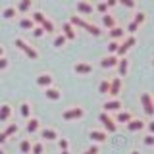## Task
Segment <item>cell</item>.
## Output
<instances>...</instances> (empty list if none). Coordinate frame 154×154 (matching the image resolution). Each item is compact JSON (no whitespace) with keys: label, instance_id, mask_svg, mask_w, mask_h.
Listing matches in <instances>:
<instances>
[{"label":"cell","instance_id":"37","mask_svg":"<svg viewBox=\"0 0 154 154\" xmlns=\"http://www.w3.org/2000/svg\"><path fill=\"white\" fill-rule=\"evenodd\" d=\"M119 45H122L119 41H110V42H108V54H118Z\"/></svg>","mask_w":154,"mask_h":154},{"label":"cell","instance_id":"29","mask_svg":"<svg viewBox=\"0 0 154 154\" xmlns=\"http://www.w3.org/2000/svg\"><path fill=\"white\" fill-rule=\"evenodd\" d=\"M31 148H33L31 139H21V141H19V152L21 154H31Z\"/></svg>","mask_w":154,"mask_h":154},{"label":"cell","instance_id":"33","mask_svg":"<svg viewBox=\"0 0 154 154\" xmlns=\"http://www.w3.org/2000/svg\"><path fill=\"white\" fill-rule=\"evenodd\" d=\"M94 10L100 14V16H106V14H110V8H108V4H106V0H100V2L94 6Z\"/></svg>","mask_w":154,"mask_h":154},{"label":"cell","instance_id":"42","mask_svg":"<svg viewBox=\"0 0 154 154\" xmlns=\"http://www.w3.org/2000/svg\"><path fill=\"white\" fill-rule=\"evenodd\" d=\"M58 148L60 150H69V141L67 139H58Z\"/></svg>","mask_w":154,"mask_h":154},{"label":"cell","instance_id":"24","mask_svg":"<svg viewBox=\"0 0 154 154\" xmlns=\"http://www.w3.org/2000/svg\"><path fill=\"white\" fill-rule=\"evenodd\" d=\"M66 42H67V38H66V35L62 31H58L54 35V38H52V46H54V48H64Z\"/></svg>","mask_w":154,"mask_h":154},{"label":"cell","instance_id":"52","mask_svg":"<svg viewBox=\"0 0 154 154\" xmlns=\"http://www.w3.org/2000/svg\"><path fill=\"white\" fill-rule=\"evenodd\" d=\"M0 154H4V148L2 146H0Z\"/></svg>","mask_w":154,"mask_h":154},{"label":"cell","instance_id":"2","mask_svg":"<svg viewBox=\"0 0 154 154\" xmlns=\"http://www.w3.org/2000/svg\"><path fill=\"white\" fill-rule=\"evenodd\" d=\"M85 118V110L81 106H69L62 112V119L66 122H75V119H83Z\"/></svg>","mask_w":154,"mask_h":154},{"label":"cell","instance_id":"25","mask_svg":"<svg viewBox=\"0 0 154 154\" xmlns=\"http://www.w3.org/2000/svg\"><path fill=\"white\" fill-rule=\"evenodd\" d=\"M67 21H69L75 29H85V27H87V23H89L87 19H83L81 16H71L69 19H67Z\"/></svg>","mask_w":154,"mask_h":154},{"label":"cell","instance_id":"1","mask_svg":"<svg viewBox=\"0 0 154 154\" xmlns=\"http://www.w3.org/2000/svg\"><path fill=\"white\" fill-rule=\"evenodd\" d=\"M14 45H16L17 50H21L23 54H25L29 60H38V50L35 46H31L29 42L25 41V38H21V37H17L16 41H14Z\"/></svg>","mask_w":154,"mask_h":154},{"label":"cell","instance_id":"49","mask_svg":"<svg viewBox=\"0 0 154 154\" xmlns=\"http://www.w3.org/2000/svg\"><path fill=\"white\" fill-rule=\"evenodd\" d=\"M2 56H6V52H4V46L0 45V58H2Z\"/></svg>","mask_w":154,"mask_h":154},{"label":"cell","instance_id":"4","mask_svg":"<svg viewBox=\"0 0 154 154\" xmlns=\"http://www.w3.org/2000/svg\"><path fill=\"white\" fill-rule=\"evenodd\" d=\"M75 8H77V14H79L81 17H83V16H93V14L96 12L94 6L89 2V0H77Z\"/></svg>","mask_w":154,"mask_h":154},{"label":"cell","instance_id":"50","mask_svg":"<svg viewBox=\"0 0 154 154\" xmlns=\"http://www.w3.org/2000/svg\"><path fill=\"white\" fill-rule=\"evenodd\" d=\"M60 154H69V150H60Z\"/></svg>","mask_w":154,"mask_h":154},{"label":"cell","instance_id":"31","mask_svg":"<svg viewBox=\"0 0 154 154\" xmlns=\"http://www.w3.org/2000/svg\"><path fill=\"white\" fill-rule=\"evenodd\" d=\"M19 114H21V118L25 119V122L29 118H33V116H31V104H29V102H21V104H19Z\"/></svg>","mask_w":154,"mask_h":154},{"label":"cell","instance_id":"39","mask_svg":"<svg viewBox=\"0 0 154 154\" xmlns=\"http://www.w3.org/2000/svg\"><path fill=\"white\" fill-rule=\"evenodd\" d=\"M143 144H144V146H154V135L152 133H146L143 137Z\"/></svg>","mask_w":154,"mask_h":154},{"label":"cell","instance_id":"48","mask_svg":"<svg viewBox=\"0 0 154 154\" xmlns=\"http://www.w3.org/2000/svg\"><path fill=\"white\" fill-rule=\"evenodd\" d=\"M6 141H8V137H6V133H0V146H2V144H6Z\"/></svg>","mask_w":154,"mask_h":154},{"label":"cell","instance_id":"51","mask_svg":"<svg viewBox=\"0 0 154 154\" xmlns=\"http://www.w3.org/2000/svg\"><path fill=\"white\" fill-rule=\"evenodd\" d=\"M129 154H141V152H139V150H131V152H129Z\"/></svg>","mask_w":154,"mask_h":154},{"label":"cell","instance_id":"27","mask_svg":"<svg viewBox=\"0 0 154 154\" xmlns=\"http://www.w3.org/2000/svg\"><path fill=\"white\" fill-rule=\"evenodd\" d=\"M46 17L48 16H46L45 12H41V10H33V12H31V19L35 21V25H42Z\"/></svg>","mask_w":154,"mask_h":154},{"label":"cell","instance_id":"45","mask_svg":"<svg viewBox=\"0 0 154 154\" xmlns=\"http://www.w3.org/2000/svg\"><path fill=\"white\" fill-rule=\"evenodd\" d=\"M100 152V148H98V144H93V146H89L83 154H98Z\"/></svg>","mask_w":154,"mask_h":154},{"label":"cell","instance_id":"41","mask_svg":"<svg viewBox=\"0 0 154 154\" xmlns=\"http://www.w3.org/2000/svg\"><path fill=\"white\" fill-rule=\"evenodd\" d=\"M119 4H122L123 8H129V10L137 8V0H119Z\"/></svg>","mask_w":154,"mask_h":154},{"label":"cell","instance_id":"47","mask_svg":"<svg viewBox=\"0 0 154 154\" xmlns=\"http://www.w3.org/2000/svg\"><path fill=\"white\" fill-rule=\"evenodd\" d=\"M146 129H148V133H152V135H154V119H150V122L146 123Z\"/></svg>","mask_w":154,"mask_h":154},{"label":"cell","instance_id":"26","mask_svg":"<svg viewBox=\"0 0 154 154\" xmlns=\"http://www.w3.org/2000/svg\"><path fill=\"white\" fill-rule=\"evenodd\" d=\"M17 16H19V12H17L16 6H6L2 10V17L4 19H16Z\"/></svg>","mask_w":154,"mask_h":154},{"label":"cell","instance_id":"19","mask_svg":"<svg viewBox=\"0 0 154 154\" xmlns=\"http://www.w3.org/2000/svg\"><path fill=\"white\" fill-rule=\"evenodd\" d=\"M114 119H116V123H118V125H119V123H125V125H127V123L133 119V114L127 112V110H119V112L116 114Z\"/></svg>","mask_w":154,"mask_h":154},{"label":"cell","instance_id":"10","mask_svg":"<svg viewBox=\"0 0 154 154\" xmlns=\"http://www.w3.org/2000/svg\"><path fill=\"white\" fill-rule=\"evenodd\" d=\"M73 71L77 75H91L93 73V64H89V62H75Z\"/></svg>","mask_w":154,"mask_h":154},{"label":"cell","instance_id":"46","mask_svg":"<svg viewBox=\"0 0 154 154\" xmlns=\"http://www.w3.org/2000/svg\"><path fill=\"white\" fill-rule=\"evenodd\" d=\"M106 4H108V8L112 10V8H116L119 4V0H106Z\"/></svg>","mask_w":154,"mask_h":154},{"label":"cell","instance_id":"17","mask_svg":"<svg viewBox=\"0 0 154 154\" xmlns=\"http://www.w3.org/2000/svg\"><path fill=\"white\" fill-rule=\"evenodd\" d=\"M12 114H14V108H12V104H0V122H2V123L10 122Z\"/></svg>","mask_w":154,"mask_h":154},{"label":"cell","instance_id":"20","mask_svg":"<svg viewBox=\"0 0 154 154\" xmlns=\"http://www.w3.org/2000/svg\"><path fill=\"white\" fill-rule=\"evenodd\" d=\"M127 129L129 131H143V129H146V122H143V119H139V118H133L131 122L127 123Z\"/></svg>","mask_w":154,"mask_h":154},{"label":"cell","instance_id":"40","mask_svg":"<svg viewBox=\"0 0 154 154\" xmlns=\"http://www.w3.org/2000/svg\"><path fill=\"white\" fill-rule=\"evenodd\" d=\"M122 42H125V45H127L129 48H133L135 45H137V37H135V35H127V37H125Z\"/></svg>","mask_w":154,"mask_h":154},{"label":"cell","instance_id":"18","mask_svg":"<svg viewBox=\"0 0 154 154\" xmlns=\"http://www.w3.org/2000/svg\"><path fill=\"white\" fill-rule=\"evenodd\" d=\"M25 131H27L29 135L38 133V131H41V122H38L37 118H29L27 122H25Z\"/></svg>","mask_w":154,"mask_h":154},{"label":"cell","instance_id":"53","mask_svg":"<svg viewBox=\"0 0 154 154\" xmlns=\"http://www.w3.org/2000/svg\"><path fill=\"white\" fill-rule=\"evenodd\" d=\"M152 66H154V58H152Z\"/></svg>","mask_w":154,"mask_h":154},{"label":"cell","instance_id":"36","mask_svg":"<svg viewBox=\"0 0 154 154\" xmlns=\"http://www.w3.org/2000/svg\"><path fill=\"white\" fill-rule=\"evenodd\" d=\"M133 21L137 23V25H143V23L146 21V14H144V12H141V10H139V12H135V16H133Z\"/></svg>","mask_w":154,"mask_h":154},{"label":"cell","instance_id":"16","mask_svg":"<svg viewBox=\"0 0 154 154\" xmlns=\"http://www.w3.org/2000/svg\"><path fill=\"white\" fill-rule=\"evenodd\" d=\"M17 25L23 29V31H33L37 25H35V21L31 19V16H21L17 19Z\"/></svg>","mask_w":154,"mask_h":154},{"label":"cell","instance_id":"22","mask_svg":"<svg viewBox=\"0 0 154 154\" xmlns=\"http://www.w3.org/2000/svg\"><path fill=\"white\" fill-rule=\"evenodd\" d=\"M100 17H102V27L108 29V31L118 25V19H116V16H112V14H106V16H100Z\"/></svg>","mask_w":154,"mask_h":154},{"label":"cell","instance_id":"21","mask_svg":"<svg viewBox=\"0 0 154 154\" xmlns=\"http://www.w3.org/2000/svg\"><path fill=\"white\" fill-rule=\"evenodd\" d=\"M45 96L48 100H60L62 98V91L52 85V87H48V89H45Z\"/></svg>","mask_w":154,"mask_h":154},{"label":"cell","instance_id":"35","mask_svg":"<svg viewBox=\"0 0 154 154\" xmlns=\"http://www.w3.org/2000/svg\"><path fill=\"white\" fill-rule=\"evenodd\" d=\"M98 93L100 94H110V79H102L98 83Z\"/></svg>","mask_w":154,"mask_h":154},{"label":"cell","instance_id":"5","mask_svg":"<svg viewBox=\"0 0 154 154\" xmlns=\"http://www.w3.org/2000/svg\"><path fill=\"white\" fill-rule=\"evenodd\" d=\"M141 106H143V110H144V114L146 116H154V100H152V96L148 94V93H141Z\"/></svg>","mask_w":154,"mask_h":154},{"label":"cell","instance_id":"15","mask_svg":"<svg viewBox=\"0 0 154 154\" xmlns=\"http://www.w3.org/2000/svg\"><path fill=\"white\" fill-rule=\"evenodd\" d=\"M16 8H17L19 16H29L33 12V0H19Z\"/></svg>","mask_w":154,"mask_h":154},{"label":"cell","instance_id":"3","mask_svg":"<svg viewBox=\"0 0 154 154\" xmlns=\"http://www.w3.org/2000/svg\"><path fill=\"white\" fill-rule=\"evenodd\" d=\"M98 119H100V123H102V127H104L106 133H116V131H118V123H116V119L108 112H100Z\"/></svg>","mask_w":154,"mask_h":154},{"label":"cell","instance_id":"28","mask_svg":"<svg viewBox=\"0 0 154 154\" xmlns=\"http://www.w3.org/2000/svg\"><path fill=\"white\" fill-rule=\"evenodd\" d=\"M42 29H45V33H46V35H56V25H54V21H52V19L50 17H46L45 19V23H42V25H41Z\"/></svg>","mask_w":154,"mask_h":154},{"label":"cell","instance_id":"8","mask_svg":"<svg viewBox=\"0 0 154 154\" xmlns=\"http://www.w3.org/2000/svg\"><path fill=\"white\" fill-rule=\"evenodd\" d=\"M35 83H37L38 87H42V89H48V87L54 85V77H52V73H48V71H42V73L37 75Z\"/></svg>","mask_w":154,"mask_h":154},{"label":"cell","instance_id":"13","mask_svg":"<svg viewBox=\"0 0 154 154\" xmlns=\"http://www.w3.org/2000/svg\"><path fill=\"white\" fill-rule=\"evenodd\" d=\"M89 139L94 144H98V143H104L106 139H108V133H106L104 129H91V131H89Z\"/></svg>","mask_w":154,"mask_h":154},{"label":"cell","instance_id":"30","mask_svg":"<svg viewBox=\"0 0 154 154\" xmlns=\"http://www.w3.org/2000/svg\"><path fill=\"white\" fill-rule=\"evenodd\" d=\"M85 31L89 33V35H93V37H102V27H98V25H94V23H87V27H85Z\"/></svg>","mask_w":154,"mask_h":154},{"label":"cell","instance_id":"44","mask_svg":"<svg viewBox=\"0 0 154 154\" xmlns=\"http://www.w3.org/2000/svg\"><path fill=\"white\" fill-rule=\"evenodd\" d=\"M31 33H33V37H37V38H38V37H45V35H46V33H45V29H42L41 25H37V27L33 29Z\"/></svg>","mask_w":154,"mask_h":154},{"label":"cell","instance_id":"12","mask_svg":"<svg viewBox=\"0 0 154 154\" xmlns=\"http://www.w3.org/2000/svg\"><path fill=\"white\" fill-rule=\"evenodd\" d=\"M125 37H127V31H125L123 27H119V25H116L114 29L108 31V38H110V41H119V42H122Z\"/></svg>","mask_w":154,"mask_h":154},{"label":"cell","instance_id":"23","mask_svg":"<svg viewBox=\"0 0 154 154\" xmlns=\"http://www.w3.org/2000/svg\"><path fill=\"white\" fill-rule=\"evenodd\" d=\"M118 77H125L127 75V71H129V60H127V56L125 58H119V64H118Z\"/></svg>","mask_w":154,"mask_h":154},{"label":"cell","instance_id":"14","mask_svg":"<svg viewBox=\"0 0 154 154\" xmlns=\"http://www.w3.org/2000/svg\"><path fill=\"white\" fill-rule=\"evenodd\" d=\"M62 33L66 35L67 41H75V38H77V29L71 25L69 21H64V23H62Z\"/></svg>","mask_w":154,"mask_h":154},{"label":"cell","instance_id":"38","mask_svg":"<svg viewBox=\"0 0 154 154\" xmlns=\"http://www.w3.org/2000/svg\"><path fill=\"white\" fill-rule=\"evenodd\" d=\"M137 29H139V25L131 19V21L127 23V27H125V31H127V35H135V33H137Z\"/></svg>","mask_w":154,"mask_h":154},{"label":"cell","instance_id":"6","mask_svg":"<svg viewBox=\"0 0 154 154\" xmlns=\"http://www.w3.org/2000/svg\"><path fill=\"white\" fill-rule=\"evenodd\" d=\"M118 64H119V58L116 54H106L100 58V67L102 69H114V67H118Z\"/></svg>","mask_w":154,"mask_h":154},{"label":"cell","instance_id":"11","mask_svg":"<svg viewBox=\"0 0 154 154\" xmlns=\"http://www.w3.org/2000/svg\"><path fill=\"white\" fill-rule=\"evenodd\" d=\"M41 141H56L58 143V139H60V135H58L56 129H52V127H41Z\"/></svg>","mask_w":154,"mask_h":154},{"label":"cell","instance_id":"32","mask_svg":"<svg viewBox=\"0 0 154 154\" xmlns=\"http://www.w3.org/2000/svg\"><path fill=\"white\" fill-rule=\"evenodd\" d=\"M4 133H6V137H8V139H12L14 135H17V133H19V125H17V123H8V125H6V129H4Z\"/></svg>","mask_w":154,"mask_h":154},{"label":"cell","instance_id":"9","mask_svg":"<svg viewBox=\"0 0 154 154\" xmlns=\"http://www.w3.org/2000/svg\"><path fill=\"white\" fill-rule=\"evenodd\" d=\"M119 110H122V100H119V98H108L102 104V112H108V114L116 112V114H118Z\"/></svg>","mask_w":154,"mask_h":154},{"label":"cell","instance_id":"34","mask_svg":"<svg viewBox=\"0 0 154 154\" xmlns=\"http://www.w3.org/2000/svg\"><path fill=\"white\" fill-rule=\"evenodd\" d=\"M31 154H45V141H35L33 143Z\"/></svg>","mask_w":154,"mask_h":154},{"label":"cell","instance_id":"7","mask_svg":"<svg viewBox=\"0 0 154 154\" xmlns=\"http://www.w3.org/2000/svg\"><path fill=\"white\" fill-rule=\"evenodd\" d=\"M122 87H123L122 77H112V79H110V98H119Z\"/></svg>","mask_w":154,"mask_h":154},{"label":"cell","instance_id":"43","mask_svg":"<svg viewBox=\"0 0 154 154\" xmlns=\"http://www.w3.org/2000/svg\"><path fill=\"white\" fill-rule=\"evenodd\" d=\"M8 67H10V60L6 56H2V58H0V71H6Z\"/></svg>","mask_w":154,"mask_h":154}]
</instances>
